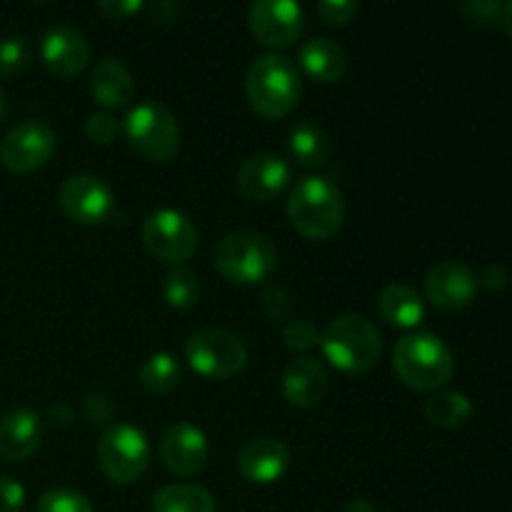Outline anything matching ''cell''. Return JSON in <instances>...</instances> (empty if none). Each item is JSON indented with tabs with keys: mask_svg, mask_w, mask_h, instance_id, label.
Returning <instances> with one entry per match:
<instances>
[{
	"mask_svg": "<svg viewBox=\"0 0 512 512\" xmlns=\"http://www.w3.org/2000/svg\"><path fill=\"white\" fill-rule=\"evenodd\" d=\"M245 95L260 118L280 120L293 113L303 95L298 65L278 53L260 55L245 73Z\"/></svg>",
	"mask_w": 512,
	"mask_h": 512,
	"instance_id": "cell-1",
	"label": "cell"
},
{
	"mask_svg": "<svg viewBox=\"0 0 512 512\" xmlns=\"http://www.w3.org/2000/svg\"><path fill=\"white\" fill-rule=\"evenodd\" d=\"M290 225L308 240H330L345 223V198L325 175H308L288 195Z\"/></svg>",
	"mask_w": 512,
	"mask_h": 512,
	"instance_id": "cell-2",
	"label": "cell"
},
{
	"mask_svg": "<svg viewBox=\"0 0 512 512\" xmlns=\"http://www.w3.org/2000/svg\"><path fill=\"white\" fill-rule=\"evenodd\" d=\"M320 348L328 363L345 375H363L378 365L383 338L370 318L345 313L330 320L320 333Z\"/></svg>",
	"mask_w": 512,
	"mask_h": 512,
	"instance_id": "cell-3",
	"label": "cell"
},
{
	"mask_svg": "<svg viewBox=\"0 0 512 512\" xmlns=\"http://www.w3.org/2000/svg\"><path fill=\"white\" fill-rule=\"evenodd\" d=\"M393 368L408 388L438 393L455 373V358L448 345L433 333H408L395 343Z\"/></svg>",
	"mask_w": 512,
	"mask_h": 512,
	"instance_id": "cell-4",
	"label": "cell"
},
{
	"mask_svg": "<svg viewBox=\"0 0 512 512\" xmlns=\"http://www.w3.org/2000/svg\"><path fill=\"white\" fill-rule=\"evenodd\" d=\"M213 263L228 283L260 285L278 270V248L263 233L235 230L215 245Z\"/></svg>",
	"mask_w": 512,
	"mask_h": 512,
	"instance_id": "cell-5",
	"label": "cell"
},
{
	"mask_svg": "<svg viewBox=\"0 0 512 512\" xmlns=\"http://www.w3.org/2000/svg\"><path fill=\"white\" fill-rule=\"evenodd\" d=\"M123 133L130 148L148 163H168L180 150V125L160 103H138L125 115Z\"/></svg>",
	"mask_w": 512,
	"mask_h": 512,
	"instance_id": "cell-6",
	"label": "cell"
},
{
	"mask_svg": "<svg viewBox=\"0 0 512 512\" xmlns=\"http://www.w3.org/2000/svg\"><path fill=\"white\" fill-rule=\"evenodd\" d=\"M98 465L115 485H133L150 468V440L135 425H110L98 440Z\"/></svg>",
	"mask_w": 512,
	"mask_h": 512,
	"instance_id": "cell-7",
	"label": "cell"
},
{
	"mask_svg": "<svg viewBox=\"0 0 512 512\" xmlns=\"http://www.w3.org/2000/svg\"><path fill=\"white\" fill-rule=\"evenodd\" d=\"M185 358L200 378L230 380L248 365V348L230 330L203 328L185 343Z\"/></svg>",
	"mask_w": 512,
	"mask_h": 512,
	"instance_id": "cell-8",
	"label": "cell"
},
{
	"mask_svg": "<svg viewBox=\"0 0 512 512\" xmlns=\"http://www.w3.org/2000/svg\"><path fill=\"white\" fill-rule=\"evenodd\" d=\"M140 238L155 260L168 265L188 263L198 250V228L188 215L175 208L153 210L143 220Z\"/></svg>",
	"mask_w": 512,
	"mask_h": 512,
	"instance_id": "cell-9",
	"label": "cell"
},
{
	"mask_svg": "<svg viewBox=\"0 0 512 512\" xmlns=\"http://www.w3.org/2000/svg\"><path fill=\"white\" fill-rule=\"evenodd\" d=\"M248 28L263 48H290L305 30L300 0H253L248 8Z\"/></svg>",
	"mask_w": 512,
	"mask_h": 512,
	"instance_id": "cell-10",
	"label": "cell"
},
{
	"mask_svg": "<svg viewBox=\"0 0 512 512\" xmlns=\"http://www.w3.org/2000/svg\"><path fill=\"white\" fill-rule=\"evenodd\" d=\"M55 148L58 138L50 125L40 120H25L0 140V165L15 175L35 173L53 158Z\"/></svg>",
	"mask_w": 512,
	"mask_h": 512,
	"instance_id": "cell-11",
	"label": "cell"
},
{
	"mask_svg": "<svg viewBox=\"0 0 512 512\" xmlns=\"http://www.w3.org/2000/svg\"><path fill=\"white\" fill-rule=\"evenodd\" d=\"M58 203L65 218L73 220L75 225L93 228V225H103L105 220H110L115 210V195L110 185L98 175L78 173L65 180Z\"/></svg>",
	"mask_w": 512,
	"mask_h": 512,
	"instance_id": "cell-12",
	"label": "cell"
},
{
	"mask_svg": "<svg viewBox=\"0 0 512 512\" xmlns=\"http://www.w3.org/2000/svg\"><path fill=\"white\" fill-rule=\"evenodd\" d=\"M160 460L175 478H193L203 473L210 458V443L200 428L190 423H175L160 438Z\"/></svg>",
	"mask_w": 512,
	"mask_h": 512,
	"instance_id": "cell-13",
	"label": "cell"
},
{
	"mask_svg": "<svg viewBox=\"0 0 512 512\" xmlns=\"http://www.w3.org/2000/svg\"><path fill=\"white\" fill-rule=\"evenodd\" d=\"M290 180H293L290 165L280 155L255 153L243 160L235 183L243 198L253 203H270L290 188Z\"/></svg>",
	"mask_w": 512,
	"mask_h": 512,
	"instance_id": "cell-14",
	"label": "cell"
},
{
	"mask_svg": "<svg viewBox=\"0 0 512 512\" xmlns=\"http://www.w3.org/2000/svg\"><path fill=\"white\" fill-rule=\"evenodd\" d=\"M425 298L443 313H458L478 298V278L460 263H440L425 275Z\"/></svg>",
	"mask_w": 512,
	"mask_h": 512,
	"instance_id": "cell-15",
	"label": "cell"
},
{
	"mask_svg": "<svg viewBox=\"0 0 512 512\" xmlns=\"http://www.w3.org/2000/svg\"><path fill=\"white\" fill-rule=\"evenodd\" d=\"M40 60L55 78H75L90 63V45L80 30L53 25L40 40Z\"/></svg>",
	"mask_w": 512,
	"mask_h": 512,
	"instance_id": "cell-16",
	"label": "cell"
},
{
	"mask_svg": "<svg viewBox=\"0 0 512 512\" xmlns=\"http://www.w3.org/2000/svg\"><path fill=\"white\" fill-rule=\"evenodd\" d=\"M240 478L253 485H273L290 470V448L275 438H255L235 458Z\"/></svg>",
	"mask_w": 512,
	"mask_h": 512,
	"instance_id": "cell-17",
	"label": "cell"
},
{
	"mask_svg": "<svg viewBox=\"0 0 512 512\" xmlns=\"http://www.w3.org/2000/svg\"><path fill=\"white\" fill-rule=\"evenodd\" d=\"M330 378L318 358L300 355L283 373V398L293 408H315L328 395Z\"/></svg>",
	"mask_w": 512,
	"mask_h": 512,
	"instance_id": "cell-18",
	"label": "cell"
},
{
	"mask_svg": "<svg viewBox=\"0 0 512 512\" xmlns=\"http://www.w3.org/2000/svg\"><path fill=\"white\" fill-rule=\"evenodd\" d=\"M43 440V418L30 408L10 410L0 418V458L23 463Z\"/></svg>",
	"mask_w": 512,
	"mask_h": 512,
	"instance_id": "cell-19",
	"label": "cell"
},
{
	"mask_svg": "<svg viewBox=\"0 0 512 512\" xmlns=\"http://www.w3.org/2000/svg\"><path fill=\"white\" fill-rule=\"evenodd\" d=\"M90 93L93 100L105 110H118L130 105L135 95V80L128 65L115 58H105L95 65L90 75Z\"/></svg>",
	"mask_w": 512,
	"mask_h": 512,
	"instance_id": "cell-20",
	"label": "cell"
},
{
	"mask_svg": "<svg viewBox=\"0 0 512 512\" xmlns=\"http://www.w3.org/2000/svg\"><path fill=\"white\" fill-rule=\"evenodd\" d=\"M298 65L315 83H338L348 68V55L335 40L313 38L300 48Z\"/></svg>",
	"mask_w": 512,
	"mask_h": 512,
	"instance_id": "cell-21",
	"label": "cell"
},
{
	"mask_svg": "<svg viewBox=\"0 0 512 512\" xmlns=\"http://www.w3.org/2000/svg\"><path fill=\"white\" fill-rule=\"evenodd\" d=\"M378 313L393 328L413 330L425 320V300L410 285L390 283L380 290Z\"/></svg>",
	"mask_w": 512,
	"mask_h": 512,
	"instance_id": "cell-22",
	"label": "cell"
},
{
	"mask_svg": "<svg viewBox=\"0 0 512 512\" xmlns=\"http://www.w3.org/2000/svg\"><path fill=\"white\" fill-rule=\"evenodd\" d=\"M288 155L305 170H318L330 158V138L315 123H298L288 133Z\"/></svg>",
	"mask_w": 512,
	"mask_h": 512,
	"instance_id": "cell-23",
	"label": "cell"
},
{
	"mask_svg": "<svg viewBox=\"0 0 512 512\" xmlns=\"http://www.w3.org/2000/svg\"><path fill=\"white\" fill-rule=\"evenodd\" d=\"M218 503H215L213 493L200 485L178 483V485H165L150 500V512H215Z\"/></svg>",
	"mask_w": 512,
	"mask_h": 512,
	"instance_id": "cell-24",
	"label": "cell"
},
{
	"mask_svg": "<svg viewBox=\"0 0 512 512\" xmlns=\"http://www.w3.org/2000/svg\"><path fill=\"white\" fill-rule=\"evenodd\" d=\"M183 380V365L175 355L170 353H155L140 368V385H143L145 393L150 395H168Z\"/></svg>",
	"mask_w": 512,
	"mask_h": 512,
	"instance_id": "cell-25",
	"label": "cell"
},
{
	"mask_svg": "<svg viewBox=\"0 0 512 512\" xmlns=\"http://www.w3.org/2000/svg\"><path fill=\"white\" fill-rule=\"evenodd\" d=\"M425 415L433 425L450 430L463 425L473 415V403L468 395L458 393V390H438L425 403Z\"/></svg>",
	"mask_w": 512,
	"mask_h": 512,
	"instance_id": "cell-26",
	"label": "cell"
},
{
	"mask_svg": "<svg viewBox=\"0 0 512 512\" xmlns=\"http://www.w3.org/2000/svg\"><path fill=\"white\" fill-rule=\"evenodd\" d=\"M163 298L170 308L190 310L200 300V280L185 265H175L163 278Z\"/></svg>",
	"mask_w": 512,
	"mask_h": 512,
	"instance_id": "cell-27",
	"label": "cell"
},
{
	"mask_svg": "<svg viewBox=\"0 0 512 512\" xmlns=\"http://www.w3.org/2000/svg\"><path fill=\"white\" fill-rule=\"evenodd\" d=\"M30 58H33V50L23 35H10V38L0 40V78L10 80L23 75L28 70Z\"/></svg>",
	"mask_w": 512,
	"mask_h": 512,
	"instance_id": "cell-28",
	"label": "cell"
},
{
	"mask_svg": "<svg viewBox=\"0 0 512 512\" xmlns=\"http://www.w3.org/2000/svg\"><path fill=\"white\" fill-rule=\"evenodd\" d=\"M508 0H460L463 15L475 28L493 30L503 25V13Z\"/></svg>",
	"mask_w": 512,
	"mask_h": 512,
	"instance_id": "cell-29",
	"label": "cell"
},
{
	"mask_svg": "<svg viewBox=\"0 0 512 512\" xmlns=\"http://www.w3.org/2000/svg\"><path fill=\"white\" fill-rule=\"evenodd\" d=\"M38 512H93V505L78 490L55 488L40 495Z\"/></svg>",
	"mask_w": 512,
	"mask_h": 512,
	"instance_id": "cell-30",
	"label": "cell"
},
{
	"mask_svg": "<svg viewBox=\"0 0 512 512\" xmlns=\"http://www.w3.org/2000/svg\"><path fill=\"white\" fill-rule=\"evenodd\" d=\"M283 343L293 353H308V350H313L320 343V330L310 320L295 318L285 325Z\"/></svg>",
	"mask_w": 512,
	"mask_h": 512,
	"instance_id": "cell-31",
	"label": "cell"
},
{
	"mask_svg": "<svg viewBox=\"0 0 512 512\" xmlns=\"http://www.w3.org/2000/svg\"><path fill=\"white\" fill-rule=\"evenodd\" d=\"M123 125L115 120V115H110L108 110L103 113H93L88 120H85V135H88L90 143L95 145H110L118 140Z\"/></svg>",
	"mask_w": 512,
	"mask_h": 512,
	"instance_id": "cell-32",
	"label": "cell"
},
{
	"mask_svg": "<svg viewBox=\"0 0 512 512\" xmlns=\"http://www.w3.org/2000/svg\"><path fill=\"white\" fill-rule=\"evenodd\" d=\"M358 13V0H318V18L330 28H343Z\"/></svg>",
	"mask_w": 512,
	"mask_h": 512,
	"instance_id": "cell-33",
	"label": "cell"
},
{
	"mask_svg": "<svg viewBox=\"0 0 512 512\" xmlns=\"http://www.w3.org/2000/svg\"><path fill=\"white\" fill-rule=\"evenodd\" d=\"M260 305H263V313L268 315L270 320H285L293 313V300H290V293L280 285H273V288L263 290L260 295Z\"/></svg>",
	"mask_w": 512,
	"mask_h": 512,
	"instance_id": "cell-34",
	"label": "cell"
},
{
	"mask_svg": "<svg viewBox=\"0 0 512 512\" xmlns=\"http://www.w3.org/2000/svg\"><path fill=\"white\" fill-rule=\"evenodd\" d=\"M83 418L93 425H108L115 418V403L103 393H93L83 403Z\"/></svg>",
	"mask_w": 512,
	"mask_h": 512,
	"instance_id": "cell-35",
	"label": "cell"
},
{
	"mask_svg": "<svg viewBox=\"0 0 512 512\" xmlns=\"http://www.w3.org/2000/svg\"><path fill=\"white\" fill-rule=\"evenodd\" d=\"M25 505V488L15 478H0V512H20Z\"/></svg>",
	"mask_w": 512,
	"mask_h": 512,
	"instance_id": "cell-36",
	"label": "cell"
},
{
	"mask_svg": "<svg viewBox=\"0 0 512 512\" xmlns=\"http://www.w3.org/2000/svg\"><path fill=\"white\" fill-rule=\"evenodd\" d=\"M100 13L110 20H128L145 8V0H98Z\"/></svg>",
	"mask_w": 512,
	"mask_h": 512,
	"instance_id": "cell-37",
	"label": "cell"
},
{
	"mask_svg": "<svg viewBox=\"0 0 512 512\" xmlns=\"http://www.w3.org/2000/svg\"><path fill=\"white\" fill-rule=\"evenodd\" d=\"M150 18L158 25H168L178 18V3L175 0H155L150 8Z\"/></svg>",
	"mask_w": 512,
	"mask_h": 512,
	"instance_id": "cell-38",
	"label": "cell"
},
{
	"mask_svg": "<svg viewBox=\"0 0 512 512\" xmlns=\"http://www.w3.org/2000/svg\"><path fill=\"white\" fill-rule=\"evenodd\" d=\"M343 512H378V510H375V505L368 503V500L355 498V500H350L348 505H345Z\"/></svg>",
	"mask_w": 512,
	"mask_h": 512,
	"instance_id": "cell-39",
	"label": "cell"
},
{
	"mask_svg": "<svg viewBox=\"0 0 512 512\" xmlns=\"http://www.w3.org/2000/svg\"><path fill=\"white\" fill-rule=\"evenodd\" d=\"M503 25H505V30H508V35L512 38V0H508V5H505Z\"/></svg>",
	"mask_w": 512,
	"mask_h": 512,
	"instance_id": "cell-40",
	"label": "cell"
},
{
	"mask_svg": "<svg viewBox=\"0 0 512 512\" xmlns=\"http://www.w3.org/2000/svg\"><path fill=\"white\" fill-rule=\"evenodd\" d=\"M5 113H8V103H5V95L3 90H0V120L5 118Z\"/></svg>",
	"mask_w": 512,
	"mask_h": 512,
	"instance_id": "cell-41",
	"label": "cell"
},
{
	"mask_svg": "<svg viewBox=\"0 0 512 512\" xmlns=\"http://www.w3.org/2000/svg\"><path fill=\"white\" fill-rule=\"evenodd\" d=\"M35 3H40V0H35Z\"/></svg>",
	"mask_w": 512,
	"mask_h": 512,
	"instance_id": "cell-42",
	"label": "cell"
}]
</instances>
